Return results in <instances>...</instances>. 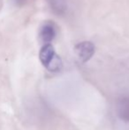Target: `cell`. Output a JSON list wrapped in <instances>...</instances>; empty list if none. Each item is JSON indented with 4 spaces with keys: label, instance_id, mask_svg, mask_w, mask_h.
Returning a JSON list of instances; mask_svg holds the SVG:
<instances>
[{
    "label": "cell",
    "instance_id": "6da1fadb",
    "mask_svg": "<svg viewBox=\"0 0 129 130\" xmlns=\"http://www.w3.org/2000/svg\"><path fill=\"white\" fill-rule=\"evenodd\" d=\"M39 58L43 66L50 72H59L62 68L61 58L56 54L50 43H44L39 52Z\"/></svg>",
    "mask_w": 129,
    "mask_h": 130
},
{
    "label": "cell",
    "instance_id": "7a4b0ae2",
    "mask_svg": "<svg viewBox=\"0 0 129 130\" xmlns=\"http://www.w3.org/2000/svg\"><path fill=\"white\" fill-rule=\"evenodd\" d=\"M95 45L93 43L89 41H84L79 43L74 47V52H75L76 56L80 59V61L88 62L95 54Z\"/></svg>",
    "mask_w": 129,
    "mask_h": 130
},
{
    "label": "cell",
    "instance_id": "3957f363",
    "mask_svg": "<svg viewBox=\"0 0 129 130\" xmlns=\"http://www.w3.org/2000/svg\"><path fill=\"white\" fill-rule=\"evenodd\" d=\"M116 112L122 121L129 123V96H121L116 104Z\"/></svg>",
    "mask_w": 129,
    "mask_h": 130
},
{
    "label": "cell",
    "instance_id": "277c9868",
    "mask_svg": "<svg viewBox=\"0 0 129 130\" xmlns=\"http://www.w3.org/2000/svg\"><path fill=\"white\" fill-rule=\"evenodd\" d=\"M40 39L44 43H50L52 40L56 36V29L53 24L50 22H46L41 27L39 33Z\"/></svg>",
    "mask_w": 129,
    "mask_h": 130
},
{
    "label": "cell",
    "instance_id": "5b68a950",
    "mask_svg": "<svg viewBox=\"0 0 129 130\" xmlns=\"http://www.w3.org/2000/svg\"><path fill=\"white\" fill-rule=\"evenodd\" d=\"M50 7L57 14H64L66 11V1L65 0H50Z\"/></svg>",
    "mask_w": 129,
    "mask_h": 130
},
{
    "label": "cell",
    "instance_id": "8992f818",
    "mask_svg": "<svg viewBox=\"0 0 129 130\" xmlns=\"http://www.w3.org/2000/svg\"><path fill=\"white\" fill-rule=\"evenodd\" d=\"M11 3L15 6H21L27 2V0H10Z\"/></svg>",
    "mask_w": 129,
    "mask_h": 130
}]
</instances>
